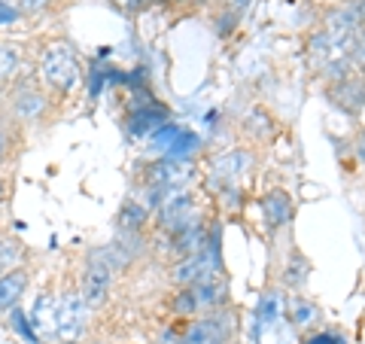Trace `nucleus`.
<instances>
[{
	"instance_id": "24",
	"label": "nucleus",
	"mask_w": 365,
	"mask_h": 344,
	"mask_svg": "<svg viewBox=\"0 0 365 344\" xmlns=\"http://www.w3.org/2000/svg\"><path fill=\"white\" fill-rule=\"evenodd\" d=\"M110 4H116V6H134V0H110Z\"/></svg>"
},
{
	"instance_id": "16",
	"label": "nucleus",
	"mask_w": 365,
	"mask_h": 344,
	"mask_svg": "<svg viewBox=\"0 0 365 344\" xmlns=\"http://www.w3.org/2000/svg\"><path fill=\"white\" fill-rule=\"evenodd\" d=\"M168 308L174 317H182V320H192V317H201L198 311V299H195V290L192 286H174L168 299Z\"/></svg>"
},
{
	"instance_id": "22",
	"label": "nucleus",
	"mask_w": 365,
	"mask_h": 344,
	"mask_svg": "<svg viewBox=\"0 0 365 344\" xmlns=\"http://www.w3.org/2000/svg\"><path fill=\"white\" fill-rule=\"evenodd\" d=\"M6 192H9V180H6V174L0 171V201L6 198Z\"/></svg>"
},
{
	"instance_id": "15",
	"label": "nucleus",
	"mask_w": 365,
	"mask_h": 344,
	"mask_svg": "<svg viewBox=\"0 0 365 344\" xmlns=\"http://www.w3.org/2000/svg\"><path fill=\"white\" fill-rule=\"evenodd\" d=\"M289 320L299 329H311V326H317V320H319V308L307 299V295H302V293H292L289 295Z\"/></svg>"
},
{
	"instance_id": "20",
	"label": "nucleus",
	"mask_w": 365,
	"mask_h": 344,
	"mask_svg": "<svg viewBox=\"0 0 365 344\" xmlns=\"http://www.w3.org/2000/svg\"><path fill=\"white\" fill-rule=\"evenodd\" d=\"M256 0H222V6L220 9H225V13H232L235 19H244V13L250 6H253Z\"/></svg>"
},
{
	"instance_id": "2",
	"label": "nucleus",
	"mask_w": 365,
	"mask_h": 344,
	"mask_svg": "<svg viewBox=\"0 0 365 344\" xmlns=\"http://www.w3.org/2000/svg\"><path fill=\"white\" fill-rule=\"evenodd\" d=\"M40 83L49 88V95H67L79 83V64L67 43L52 40L40 55Z\"/></svg>"
},
{
	"instance_id": "23",
	"label": "nucleus",
	"mask_w": 365,
	"mask_h": 344,
	"mask_svg": "<svg viewBox=\"0 0 365 344\" xmlns=\"http://www.w3.org/2000/svg\"><path fill=\"white\" fill-rule=\"evenodd\" d=\"M356 153H359V158H365V131L359 134V143H356Z\"/></svg>"
},
{
	"instance_id": "17",
	"label": "nucleus",
	"mask_w": 365,
	"mask_h": 344,
	"mask_svg": "<svg viewBox=\"0 0 365 344\" xmlns=\"http://www.w3.org/2000/svg\"><path fill=\"white\" fill-rule=\"evenodd\" d=\"M21 71V52L13 43H0V86L16 83Z\"/></svg>"
},
{
	"instance_id": "13",
	"label": "nucleus",
	"mask_w": 365,
	"mask_h": 344,
	"mask_svg": "<svg viewBox=\"0 0 365 344\" xmlns=\"http://www.w3.org/2000/svg\"><path fill=\"white\" fill-rule=\"evenodd\" d=\"M307 278H311V262H307V256L302 253V250H289V259H287V265H283V274H280V280L287 290L292 293H302L304 286H307Z\"/></svg>"
},
{
	"instance_id": "6",
	"label": "nucleus",
	"mask_w": 365,
	"mask_h": 344,
	"mask_svg": "<svg viewBox=\"0 0 365 344\" xmlns=\"http://www.w3.org/2000/svg\"><path fill=\"white\" fill-rule=\"evenodd\" d=\"M113 293V271L104 265V262L86 259V271H83V283H79V295L86 299L88 311H98L110 302Z\"/></svg>"
},
{
	"instance_id": "26",
	"label": "nucleus",
	"mask_w": 365,
	"mask_h": 344,
	"mask_svg": "<svg viewBox=\"0 0 365 344\" xmlns=\"http://www.w3.org/2000/svg\"><path fill=\"white\" fill-rule=\"evenodd\" d=\"M359 74H362V76H365V59H362V61H359Z\"/></svg>"
},
{
	"instance_id": "10",
	"label": "nucleus",
	"mask_w": 365,
	"mask_h": 344,
	"mask_svg": "<svg viewBox=\"0 0 365 344\" xmlns=\"http://www.w3.org/2000/svg\"><path fill=\"white\" fill-rule=\"evenodd\" d=\"M158 216H162L165 228H174L182 220L195 216V198H192V192H174V195H168V198H162V204H158Z\"/></svg>"
},
{
	"instance_id": "11",
	"label": "nucleus",
	"mask_w": 365,
	"mask_h": 344,
	"mask_svg": "<svg viewBox=\"0 0 365 344\" xmlns=\"http://www.w3.org/2000/svg\"><path fill=\"white\" fill-rule=\"evenodd\" d=\"M344 49H341V46L329 37L326 31H314L311 34V40H307V61H311L314 67H317V74L323 71L326 64H332L335 59H344Z\"/></svg>"
},
{
	"instance_id": "27",
	"label": "nucleus",
	"mask_w": 365,
	"mask_h": 344,
	"mask_svg": "<svg viewBox=\"0 0 365 344\" xmlns=\"http://www.w3.org/2000/svg\"><path fill=\"white\" fill-rule=\"evenodd\" d=\"M341 344H347V341H341Z\"/></svg>"
},
{
	"instance_id": "18",
	"label": "nucleus",
	"mask_w": 365,
	"mask_h": 344,
	"mask_svg": "<svg viewBox=\"0 0 365 344\" xmlns=\"http://www.w3.org/2000/svg\"><path fill=\"white\" fill-rule=\"evenodd\" d=\"M21 253H25V250H21V241L9 238V235H0V274H6L9 268H16Z\"/></svg>"
},
{
	"instance_id": "21",
	"label": "nucleus",
	"mask_w": 365,
	"mask_h": 344,
	"mask_svg": "<svg viewBox=\"0 0 365 344\" xmlns=\"http://www.w3.org/2000/svg\"><path fill=\"white\" fill-rule=\"evenodd\" d=\"M341 341H344L341 335H329V332H323V335H311L304 344H341Z\"/></svg>"
},
{
	"instance_id": "1",
	"label": "nucleus",
	"mask_w": 365,
	"mask_h": 344,
	"mask_svg": "<svg viewBox=\"0 0 365 344\" xmlns=\"http://www.w3.org/2000/svg\"><path fill=\"white\" fill-rule=\"evenodd\" d=\"M4 113L21 128H31V125H43L52 116V95L43 83H34V79H16L13 88L6 95V107Z\"/></svg>"
},
{
	"instance_id": "25",
	"label": "nucleus",
	"mask_w": 365,
	"mask_h": 344,
	"mask_svg": "<svg viewBox=\"0 0 365 344\" xmlns=\"http://www.w3.org/2000/svg\"><path fill=\"white\" fill-rule=\"evenodd\" d=\"M189 4H195V6H204V4H213V0H189Z\"/></svg>"
},
{
	"instance_id": "5",
	"label": "nucleus",
	"mask_w": 365,
	"mask_h": 344,
	"mask_svg": "<svg viewBox=\"0 0 365 344\" xmlns=\"http://www.w3.org/2000/svg\"><path fill=\"white\" fill-rule=\"evenodd\" d=\"M326 101L347 116H359L365 110V76L353 71L338 83H326Z\"/></svg>"
},
{
	"instance_id": "19",
	"label": "nucleus",
	"mask_w": 365,
	"mask_h": 344,
	"mask_svg": "<svg viewBox=\"0 0 365 344\" xmlns=\"http://www.w3.org/2000/svg\"><path fill=\"white\" fill-rule=\"evenodd\" d=\"M55 0H16V6H19V13L21 16H43V13H49Z\"/></svg>"
},
{
	"instance_id": "14",
	"label": "nucleus",
	"mask_w": 365,
	"mask_h": 344,
	"mask_svg": "<svg viewBox=\"0 0 365 344\" xmlns=\"http://www.w3.org/2000/svg\"><path fill=\"white\" fill-rule=\"evenodd\" d=\"M19 146H21V125H16L4 113V116H0V168L13 162Z\"/></svg>"
},
{
	"instance_id": "12",
	"label": "nucleus",
	"mask_w": 365,
	"mask_h": 344,
	"mask_svg": "<svg viewBox=\"0 0 365 344\" xmlns=\"http://www.w3.org/2000/svg\"><path fill=\"white\" fill-rule=\"evenodd\" d=\"M195 290V299H198V311L207 314V311H216V308H225L228 305V283L225 278H210V280H201L192 286Z\"/></svg>"
},
{
	"instance_id": "3",
	"label": "nucleus",
	"mask_w": 365,
	"mask_h": 344,
	"mask_svg": "<svg viewBox=\"0 0 365 344\" xmlns=\"http://www.w3.org/2000/svg\"><path fill=\"white\" fill-rule=\"evenodd\" d=\"M86 323H88V305L79 295V290H67L58 308H55V338L64 344H79L86 335Z\"/></svg>"
},
{
	"instance_id": "9",
	"label": "nucleus",
	"mask_w": 365,
	"mask_h": 344,
	"mask_svg": "<svg viewBox=\"0 0 365 344\" xmlns=\"http://www.w3.org/2000/svg\"><path fill=\"white\" fill-rule=\"evenodd\" d=\"M150 204L140 201V198H125L116 211V228L125 235H143L146 232V223H150Z\"/></svg>"
},
{
	"instance_id": "8",
	"label": "nucleus",
	"mask_w": 365,
	"mask_h": 344,
	"mask_svg": "<svg viewBox=\"0 0 365 344\" xmlns=\"http://www.w3.org/2000/svg\"><path fill=\"white\" fill-rule=\"evenodd\" d=\"M28 286H31V274L25 265H16L6 274H0V314L16 311V305L28 293Z\"/></svg>"
},
{
	"instance_id": "7",
	"label": "nucleus",
	"mask_w": 365,
	"mask_h": 344,
	"mask_svg": "<svg viewBox=\"0 0 365 344\" xmlns=\"http://www.w3.org/2000/svg\"><path fill=\"white\" fill-rule=\"evenodd\" d=\"M262 216H265V223L271 232H277V228H287L295 216V204H292V195L287 189H271L265 198H262Z\"/></svg>"
},
{
	"instance_id": "4",
	"label": "nucleus",
	"mask_w": 365,
	"mask_h": 344,
	"mask_svg": "<svg viewBox=\"0 0 365 344\" xmlns=\"http://www.w3.org/2000/svg\"><path fill=\"white\" fill-rule=\"evenodd\" d=\"M168 235H170V253H174V259L195 256L210 247V232H207V226L198 220V213L182 220L174 228H168Z\"/></svg>"
}]
</instances>
